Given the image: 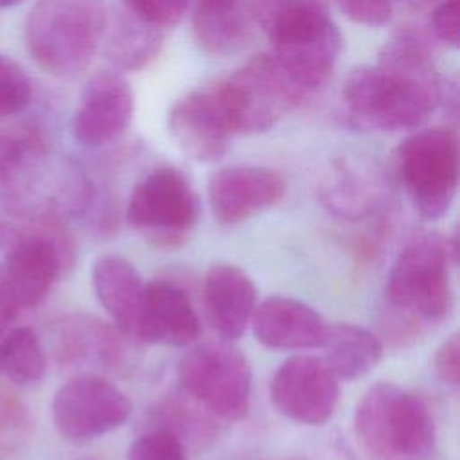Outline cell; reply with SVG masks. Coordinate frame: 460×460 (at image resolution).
<instances>
[{
  "instance_id": "cell-1",
  "label": "cell",
  "mask_w": 460,
  "mask_h": 460,
  "mask_svg": "<svg viewBox=\"0 0 460 460\" xmlns=\"http://www.w3.org/2000/svg\"><path fill=\"white\" fill-rule=\"evenodd\" d=\"M341 97L349 117L361 128L415 129L440 102V81L424 43L404 32L385 43L376 65L349 72Z\"/></svg>"
},
{
  "instance_id": "cell-2",
  "label": "cell",
  "mask_w": 460,
  "mask_h": 460,
  "mask_svg": "<svg viewBox=\"0 0 460 460\" xmlns=\"http://www.w3.org/2000/svg\"><path fill=\"white\" fill-rule=\"evenodd\" d=\"M456 235L419 234L397 253L386 279L379 325L397 347L422 338L453 309L451 266L456 264Z\"/></svg>"
},
{
  "instance_id": "cell-3",
  "label": "cell",
  "mask_w": 460,
  "mask_h": 460,
  "mask_svg": "<svg viewBox=\"0 0 460 460\" xmlns=\"http://www.w3.org/2000/svg\"><path fill=\"white\" fill-rule=\"evenodd\" d=\"M106 23L104 0H38L25 22V45L47 74L74 79L90 66Z\"/></svg>"
},
{
  "instance_id": "cell-4",
  "label": "cell",
  "mask_w": 460,
  "mask_h": 460,
  "mask_svg": "<svg viewBox=\"0 0 460 460\" xmlns=\"http://www.w3.org/2000/svg\"><path fill=\"white\" fill-rule=\"evenodd\" d=\"M361 446L377 460H429L437 447L428 404L395 383L372 385L354 413Z\"/></svg>"
},
{
  "instance_id": "cell-5",
  "label": "cell",
  "mask_w": 460,
  "mask_h": 460,
  "mask_svg": "<svg viewBox=\"0 0 460 460\" xmlns=\"http://www.w3.org/2000/svg\"><path fill=\"white\" fill-rule=\"evenodd\" d=\"M212 90L230 131L244 135L268 131L305 95L271 54L250 59Z\"/></svg>"
},
{
  "instance_id": "cell-6",
  "label": "cell",
  "mask_w": 460,
  "mask_h": 460,
  "mask_svg": "<svg viewBox=\"0 0 460 460\" xmlns=\"http://www.w3.org/2000/svg\"><path fill=\"white\" fill-rule=\"evenodd\" d=\"M458 140L451 129L428 128L408 135L394 153V167L413 208L440 219L458 187Z\"/></svg>"
},
{
  "instance_id": "cell-7",
  "label": "cell",
  "mask_w": 460,
  "mask_h": 460,
  "mask_svg": "<svg viewBox=\"0 0 460 460\" xmlns=\"http://www.w3.org/2000/svg\"><path fill=\"white\" fill-rule=\"evenodd\" d=\"M181 390L223 420H239L250 410L252 367L230 340L196 345L178 363Z\"/></svg>"
},
{
  "instance_id": "cell-8",
  "label": "cell",
  "mask_w": 460,
  "mask_h": 460,
  "mask_svg": "<svg viewBox=\"0 0 460 460\" xmlns=\"http://www.w3.org/2000/svg\"><path fill=\"white\" fill-rule=\"evenodd\" d=\"M198 196L181 171L158 165L133 187L126 219L160 248L180 246L198 221Z\"/></svg>"
},
{
  "instance_id": "cell-9",
  "label": "cell",
  "mask_w": 460,
  "mask_h": 460,
  "mask_svg": "<svg viewBox=\"0 0 460 460\" xmlns=\"http://www.w3.org/2000/svg\"><path fill=\"white\" fill-rule=\"evenodd\" d=\"M131 401L113 383L93 372H81L63 383L50 404L58 433L84 444L120 428L131 415Z\"/></svg>"
},
{
  "instance_id": "cell-10",
  "label": "cell",
  "mask_w": 460,
  "mask_h": 460,
  "mask_svg": "<svg viewBox=\"0 0 460 460\" xmlns=\"http://www.w3.org/2000/svg\"><path fill=\"white\" fill-rule=\"evenodd\" d=\"M338 377L316 356L286 359L270 385L275 408L284 417L307 426H318L331 419L338 404Z\"/></svg>"
},
{
  "instance_id": "cell-11",
  "label": "cell",
  "mask_w": 460,
  "mask_h": 460,
  "mask_svg": "<svg viewBox=\"0 0 460 460\" xmlns=\"http://www.w3.org/2000/svg\"><path fill=\"white\" fill-rule=\"evenodd\" d=\"M135 110L128 81L110 70L93 74L81 90L72 119L74 138L88 147L115 140L126 131Z\"/></svg>"
},
{
  "instance_id": "cell-12",
  "label": "cell",
  "mask_w": 460,
  "mask_h": 460,
  "mask_svg": "<svg viewBox=\"0 0 460 460\" xmlns=\"http://www.w3.org/2000/svg\"><path fill=\"white\" fill-rule=\"evenodd\" d=\"M284 190V178L275 169L257 165L219 169L207 185L210 210L223 225H237L273 207Z\"/></svg>"
},
{
  "instance_id": "cell-13",
  "label": "cell",
  "mask_w": 460,
  "mask_h": 460,
  "mask_svg": "<svg viewBox=\"0 0 460 460\" xmlns=\"http://www.w3.org/2000/svg\"><path fill=\"white\" fill-rule=\"evenodd\" d=\"M167 129L176 146L196 162L219 160L230 142V128L214 90H192L174 101Z\"/></svg>"
},
{
  "instance_id": "cell-14",
  "label": "cell",
  "mask_w": 460,
  "mask_h": 460,
  "mask_svg": "<svg viewBox=\"0 0 460 460\" xmlns=\"http://www.w3.org/2000/svg\"><path fill=\"white\" fill-rule=\"evenodd\" d=\"M252 331L264 347L279 350L322 349L329 323L309 304L273 295L255 305Z\"/></svg>"
},
{
  "instance_id": "cell-15",
  "label": "cell",
  "mask_w": 460,
  "mask_h": 460,
  "mask_svg": "<svg viewBox=\"0 0 460 460\" xmlns=\"http://www.w3.org/2000/svg\"><path fill=\"white\" fill-rule=\"evenodd\" d=\"M199 336V318L189 295L176 284H146L135 340L151 345L185 347Z\"/></svg>"
},
{
  "instance_id": "cell-16",
  "label": "cell",
  "mask_w": 460,
  "mask_h": 460,
  "mask_svg": "<svg viewBox=\"0 0 460 460\" xmlns=\"http://www.w3.org/2000/svg\"><path fill=\"white\" fill-rule=\"evenodd\" d=\"M257 305L253 280L235 264L216 262L203 279V307L208 323L223 340H237L250 325Z\"/></svg>"
},
{
  "instance_id": "cell-17",
  "label": "cell",
  "mask_w": 460,
  "mask_h": 460,
  "mask_svg": "<svg viewBox=\"0 0 460 460\" xmlns=\"http://www.w3.org/2000/svg\"><path fill=\"white\" fill-rule=\"evenodd\" d=\"M50 347L56 361L63 367H111L120 354V343L104 322L70 313L50 327Z\"/></svg>"
},
{
  "instance_id": "cell-18",
  "label": "cell",
  "mask_w": 460,
  "mask_h": 460,
  "mask_svg": "<svg viewBox=\"0 0 460 460\" xmlns=\"http://www.w3.org/2000/svg\"><path fill=\"white\" fill-rule=\"evenodd\" d=\"M92 284L119 332L135 340L146 289L137 268L120 255L99 257L92 270Z\"/></svg>"
},
{
  "instance_id": "cell-19",
  "label": "cell",
  "mask_w": 460,
  "mask_h": 460,
  "mask_svg": "<svg viewBox=\"0 0 460 460\" xmlns=\"http://www.w3.org/2000/svg\"><path fill=\"white\" fill-rule=\"evenodd\" d=\"M320 199L343 219H363L381 207L385 192L376 171L363 164L336 160L322 176Z\"/></svg>"
},
{
  "instance_id": "cell-20",
  "label": "cell",
  "mask_w": 460,
  "mask_h": 460,
  "mask_svg": "<svg viewBox=\"0 0 460 460\" xmlns=\"http://www.w3.org/2000/svg\"><path fill=\"white\" fill-rule=\"evenodd\" d=\"M253 13L248 0H196L192 31L198 45L216 56L244 49L253 36Z\"/></svg>"
},
{
  "instance_id": "cell-21",
  "label": "cell",
  "mask_w": 460,
  "mask_h": 460,
  "mask_svg": "<svg viewBox=\"0 0 460 460\" xmlns=\"http://www.w3.org/2000/svg\"><path fill=\"white\" fill-rule=\"evenodd\" d=\"M250 5L271 47L311 36L332 22L327 0H252Z\"/></svg>"
},
{
  "instance_id": "cell-22",
  "label": "cell",
  "mask_w": 460,
  "mask_h": 460,
  "mask_svg": "<svg viewBox=\"0 0 460 460\" xmlns=\"http://www.w3.org/2000/svg\"><path fill=\"white\" fill-rule=\"evenodd\" d=\"M322 349L325 350L322 359L338 381L367 376L377 367L385 352L383 341L374 332L354 323L329 325Z\"/></svg>"
},
{
  "instance_id": "cell-23",
  "label": "cell",
  "mask_w": 460,
  "mask_h": 460,
  "mask_svg": "<svg viewBox=\"0 0 460 460\" xmlns=\"http://www.w3.org/2000/svg\"><path fill=\"white\" fill-rule=\"evenodd\" d=\"M162 43V29L153 27L124 7L115 16L110 31L108 58L122 70H138L158 56Z\"/></svg>"
},
{
  "instance_id": "cell-24",
  "label": "cell",
  "mask_w": 460,
  "mask_h": 460,
  "mask_svg": "<svg viewBox=\"0 0 460 460\" xmlns=\"http://www.w3.org/2000/svg\"><path fill=\"white\" fill-rule=\"evenodd\" d=\"M47 370V356L36 332L16 327L0 336V377L16 385L38 383Z\"/></svg>"
},
{
  "instance_id": "cell-25",
  "label": "cell",
  "mask_w": 460,
  "mask_h": 460,
  "mask_svg": "<svg viewBox=\"0 0 460 460\" xmlns=\"http://www.w3.org/2000/svg\"><path fill=\"white\" fill-rule=\"evenodd\" d=\"M31 97L32 84L22 65L0 54V119L23 111Z\"/></svg>"
},
{
  "instance_id": "cell-26",
  "label": "cell",
  "mask_w": 460,
  "mask_h": 460,
  "mask_svg": "<svg viewBox=\"0 0 460 460\" xmlns=\"http://www.w3.org/2000/svg\"><path fill=\"white\" fill-rule=\"evenodd\" d=\"M31 429V411L11 388L0 386V451L22 444Z\"/></svg>"
},
{
  "instance_id": "cell-27",
  "label": "cell",
  "mask_w": 460,
  "mask_h": 460,
  "mask_svg": "<svg viewBox=\"0 0 460 460\" xmlns=\"http://www.w3.org/2000/svg\"><path fill=\"white\" fill-rule=\"evenodd\" d=\"M128 460H187V449L172 431L149 428L131 444Z\"/></svg>"
},
{
  "instance_id": "cell-28",
  "label": "cell",
  "mask_w": 460,
  "mask_h": 460,
  "mask_svg": "<svg viewBox=\"0 0 460 460\" xmlns=\"http://www.w3.org/2000/svg\"><path fill=\"white\" fill-rule=\"evenodd\" d=\"M124 7L156 29L178 25L189 7V0H122Z\"/></svg>"
},
{
  "instance_id": "cell-29",
  "label": "cell",
  "mask_w": 460,
  "mask_h": 460,
  "mask_svg": "<svg viewBox=\"0 0 460 460\" xmlns=\"http://www.w3.org/2000/svg\"><path fill=\"white\" fill-rule=\"evenodd\" d=\"M336 4L347 18L368 27L385 25L392 16L390 0H336Z\"/></svg>"
},
{
  "instance_id": "cell-30",
  "label": "cell",
  "mask_w": 460,
  "mask_h": 460,
  "mask_svg": "<svg viewBox=\"0 0 460 460\" xmlns=\"http://www.w3.org/2000/svg\"><path fill=\"white\" fill-rule=\"evenodd\" d=\"M431 29L440 41H444L451 47H458L460 2L458 0H442L431 14Z\"/></svg>"
},
{
  "instance_id": "cell-31",
  "label": "cell",
  "mask_w": 460,
  "mask_h": 460,
  "mask_svg": "<svg viewBox=\"0 0 460 460\" xmlns=\"http://www.w3.org/2000/svg\"><path fill=\"white\" fill-rule=\"evenodd\" d=\"M435 372L444 385L458 386L460 383V338L451 334L442 341L435 354Z\"/></svg>"
},
{
  "instance_id": "cell-32",
  "label": "cell",
  "mask_w": 460,
  "mask_h": 460,
  "mask_svg": "<svg viewBox=\"0 0 460 460\" xmlns=\"http://www.w3.org/2000/svg\"><path fill=\"white\" fill-rule=\"evenodd\" d=\"M22 313V309L16 305L13 296L9 295L5 284L0 277V336L7 332L9 325L16 320V316Z\"/></svg>"
},
{
  "instance_id": "cell-33",
  "label": "cell",
  "mask_w": 460,
  "mask_h": 460,
  "mask_svg": "<svg viewBox=\"0 0 460 460\" xmlns=\"http://www.w3.org/2000/svg\"><path fill=\"white\" fill-rule=\"evenodd\" d=\"M16 235H18V232L13 226L0 221V250H7L13 244V241L16 239Z\"/></svg>"
},
{
  "instance_id": "cell-34",
  "label": "cell",
  "mask_w": 460,
  "mask_h": 460,
  "mask_svg": "<svg viewBox=\"0 0 460 460\" xmlns=\"http://www.w3.org/2000/svg\"><path fill=\"white\" fill-rule=\"evenodd\" d=\"M20 2L23 0H0V7H13V5H18Z\"/></svg>"
}]
</instances>
